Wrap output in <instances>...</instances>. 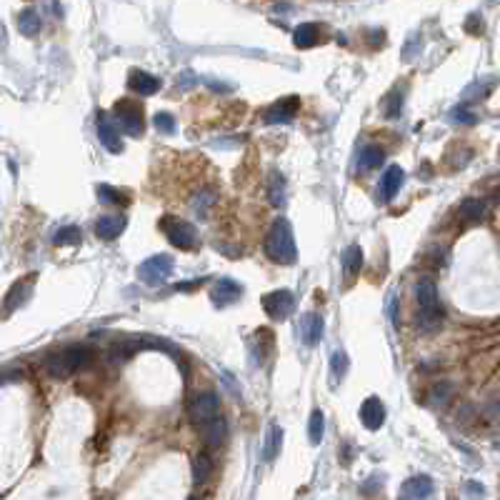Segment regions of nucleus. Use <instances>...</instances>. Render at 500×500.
Instances as JSON below:
<instances>
[{"instance_id": "nucleus-1", "label": "nucleus", "mask_w": 500, "mask_h": 500, "mask_svg": "<svg viewBox=\"0 0 500 500\" xmlns=\"http://www.w3.org/2000/svg\"><path fill=\"white\" fill-rule=\"evenodd\" d=\"M415 300H418V328L423 333H435L443 325V305L438 298L435 283L420 281L415 285Z\"/></svg>"}, {"instance_id": "nucleus-2", "label": "nucleus", "mask_w": 500, "mask_h": 500, "mask_svg": "<svg viewBox=\"0 0 500 500\" xmlns=\"http://www.w3.org/2000/svg\"><path fill=\"white\" fill-rule=\"evenodd\" d=\"M265 253L273 263L281 265H290L295 263V255H298V248H295V238H293V228L285 218H278L276 223L271 225L268 236H265Z\"/></svg>"}, {"instance_id": "nucleus-3", "label": "nucleus", "mask_w": 500, "mask_h": 500, "mask_svg": "<svg viewBox=\"0 0 500 500\" xmlns=\"http://www.w3.org/2000/svg\"><path fill=\"white\" fill-rule=\"evenodd\" d=\"M93 353L86 345H70V348H63L60 353H53V356L46 358V370L50 378L63 380L68 375H73L75 370L86 368L90 363Z\"/></svg>"}, {"instance_id": "nucleus-4", "label": "nucleus", "mask_w": 500, "mask_h": 500, "mask_svg": "<svg viewBox=\"0 0 500 500\" xmlns=\"http://www.w3.org/2000/svg\"><path fill=\"white\" fill-rule=\"evenodd\" d=\"M161 228L168 241L175 248H180V250H193V248L198 245V230L193 228V223H188V220L165 215V218L161 220Z\"/></svg>"}, {"instance_id": "nucleus-5", "label": "nucleus", "mask_w": 500, "mask_h": 500, "mask_svg": "<svg viewBox=\"0 0 500 500\" xmlns=\"http://www.w3.org/2000/svg\"><path fill=\"white\" fill-rule=\"evenodd\" d=\"M115 113V126L121 128L126 135L130 138H140L145 130V121H143V108L130 100H121V103H115L113 108Z\"/></svg>"}, {"instance_id": "nucleus-6", "label": "nucleus", "mask_w": 500, "mask_h": 500, "mask_svg": "<svg viewBox=\"0 0 500 500\" xmlns=\"http://www.w3.org/2000/svg\"><path fill=\"white\" fill-rule=\"evenodd\" d=\"M190 420L196 423L198 428H208L213 426V423H218L220 418H223V413H220V398L215 396V393H203V396H198L196 400L190 403Z\"/></svg>"}, {"instance_id": "nucleus-7", "label": "nucleus", "mask_w": 500, "mask_h": 500, "mask_svg": "<svg viewBox=\"0 0 500 500\" xmlns=\"http://www.w3.org/2000/svg\"><path fill=\"white\" fill-rule=\"evenodd\" d=\"M173 273V258L170 255H150L148 260L138 265V281L145 285L156 288L170 278Z\"/></svg>"}, {"instance_id": "nucleus-8", "label": "nucleus", "mask_w": 500, "mask_h": 500, "mask_svg": "<svg viewBox=\"0 0 500 500\" xmlns=\"http://www.w3.org/2000/svg\"><path fill=\"white\" fill-rule=\"evenodd\" d=\"M263 311L273 320H288L295 311V295L290 290H273V293L263 295Z\"/></svg>"}, {"instance_id": "nucleus-9", "label": "nucleus", "mask_w": 500, "mask_h": 500, "mask_svg": "<svg viewBox=\"0 0 500 500\" xmlns=\"http://www.w3.org/2000/svg\"><path fill=\"white\" fill-rule=\"evenodd\" d=\"M298 108H300V98H295V95L278 100V103H273L271 108L265 110V115H263L265 126H281V123H290L295 118V113H298Z\"/></svg>"}, {"instance_id": "nucleus-10", "label": "nucleus", "mask_w": 500, "mask_h": 500, "mask_svg": "<svg viewBox=\"0 0 500 500\" xmlns=\"http://www.w3.org/2000/svg\"><path fill=\"white\" fill-rule=\"evenodd\" d=\"M210 298L218 308H225V305H233L236 300L243 298V285L236 283L233 278H220L215 281V285L210 288Z\"/></svg>"}, {"instance_id": "nucleus-11", "label": "nucleus", "mask_w": 500, "mask_h": 500, "mask_svg": "<svg viewBox=\"0 0 500 500\" xmlns=\"http://www.w3.org/2000/svg\"><path fill=\"white\" fill-rule=\"evenodd\" d=\"M433 480L428 475H415L410 480H405L398 493V500H433Z\"/></svg>"}, {"instance_id": "nucleus-12", "label": "nucleus", "mask_w": 500, "mask_h": 500, "mask_svg": "<svg viewBox=\"0 0 500 500\" xmlns=\"http://www.w3.org/2000/svg\"><path fill=\"white\" fill-rule=\"evenodd\" d=\"M323 333H325V320L320 313H305L300 318V338L308 348H316L323 340Z\"/></svg>"}, {"instance_id": "nucleus-13", "label": "nucleus", "mask_w": 500, "mask_h": 500, "mask_svg": "<svg viewBox=\"0 0 500 500\" xmlns=\"http://www.w3.org/2000/svg\"><path fill=\"white\" fill-rule=\"evenodd\" d=\"M360 420L368 431H378V428H383V423H386V405H383V400L375 396H370L368 400H363Z\"/></svg>"}, {"instance_id": "nucleus-14", "label": "nucleus", "mask_w": 500, "mask_h": 500, "mask_svg": "<svg viewBox=\"0 0 500 500\" xmlns=\"http://www.w3.org/2000/svg\"><path fill=\"white\" fill-rule=\"evenodd\" d=\"M98 140L103 143L105 150H110V153H123V143H121V133H118V126H115L113 121H110L108 115L100 113L98 115Z\"/></svg>"}, {"instance_id": "nucleus-15", "label": "nucleus", "mask_w": 500, "mask_h": 500, "mask_svg": "<svg viewBox=\"0 0 500 500\" xmlns=\"http://www.w3.org/2000/svg\"><path fill=\"white\" fill-rule=\"evenodd\" d=\"M128 88H130L133 93H138V95H156V93L161 90V81H158L156 75L135 68L128 73Z\"/></svg>"}, {"instance_id": "nucleus-16", "label": "nucleus", "mask_w": 500, "mask_h": 500, "mask_svg": "<svg viewBox=\"0 0 500 500\" xmlns=\"http://www.w3.org/2000/svg\"><path fill=\"white\" fill-rule=\"evenodd\" d=\"M403 180H405V173H403L400 165H391L386 170V175H383V180H380V203H391L393 198H396V193L400 190Z\"/></svg>"}, {"instance_id": "nucleus-17", "label": "nucleus", "mask_w": 500, "mask_h": 500, "mask_svg": "<svg viewBox=\"0 0 500 500\" xmlns=\"http://www.w3.org/2000/svg\"><path fill=\"white\" fill-rule=\"evenodd\" d=\"M128 220L123 215H103V218L95 220V236L100 241H115L126 230Z\"/></svg>"}, {"instance_id": "nucleus-18", "label": "nucleus", "mask_w": 500, "mask_h": 500, "mask_svg": "<svg viewBox=\"0 0 500 500\" xmlns=\"http://www.w3.org/2000/svg\"><path fill=\"white\" fill-rule=\"evenodd\" d=\"M41 28H43V18L35 8H25V11H20V15H18V30H20V35L33 38V35L41 33Z\"/></svg>"}, {"instance_id": "nucleus-19", "label": "nucleus", "mask_w": 500, "mask_h": 500, "mask_svg": "<svg viewBox=\"0 0 500 500\" xmlns=\"http://www.w3.org/2000/svg\"><path fill=\"white\" fill-rule=\"evenodd\" d=\"M281 445H283V428L271 426L268 428V435H265V443H263V460L265 463H273V460L278 458Z\"/></svg>"}, {"instance_id": "nucleus-20", "label": "nucleus", "mask_w": 500, "mask_h": 500, "mask_svg": "<svg viewBox=\"0 0 500 500\" xmlns=\"http://www.w3.org/2000/svg\"><path fill=\"white\" fill-rule=\"evenodd\" d=\"M363 268V250L358 245H348L343 253V273L345 278L351 281V278H356L358 273H360Z\"/></svg>"}, {"instance_id": "nucleus-21", "label": "nucleus", "mask_w": 500, "mask_h": 500, "mask_svg": "<svg viewBox=\"0 0 500 500\" xmlns=\"http://www.w3.org/2000/svg\"><path fill=\"white\" fill-rule=\"evenodd\" d=\"M268 201L276 208L285 205V178L278 170H273L271 180H268Z\"/></svg>"}, {"instance_id": "nucleus-22", "label": "nucleus", "mask_w": 500, "mask_h": 500, "mask_svg": "<svg viewBox=\"0 0 500 500\" xmlns=\"http://www.w3.org/2000/svg\"><path fill=\"white\" fill-rule=\"evenodd\" d=\"M383 158H386L383 148H378V145H365V148L360 150V156H358V168H360V170H373V168H378L380 163H383Z\"/></svg>"}, {"instance_id": "nucleus-23", "label": "nucleus", "mask_w": 500, "mask_h": 500, "mask_svg": "<svg viewBox=\"0 0 500 500\" xmlns=\"http://www.w3.org/2000/svg\"><path fill=\"white\" fill-rule=\"evenodd\" d=\"M30 288H33V283H30V281L15 283V285H13V290L8 293V298H6V313H13L18 305L25 303V298L30 295Z\"/></svg>"}, {"instance_id": "nucleus-24", "label": "nucleus", "mask_w": 500, "mask_h": 500, "mask_svg": "<svg viewBox=\"0 0 500 500\" xmlns=\"http://www.w3.org/2000/svg\"><path fill=\"white\" fill-rule=\"evenodd\" d=\"M318 25L316 23H300L295 28L293 38H295V46L298 48H313L318 43Z\"/></svg>"}, {"instance_id": "nucleus-25", "label": "nucleus", "mask_w": 500, "mask_h": 500, "mask_svg": "<svg viewBox=\"0 0 500 500\" xmlns=\"http://www.w3.org/2000/svg\"><path fill=\"white\" fill-rule=\"evenodd\" d=\"M210 473H213V460L208 458L205 453L196 455V460H193V483H196V485L208 483Z\"/></svg>"}, {"instance_id": "nucleus-26", "label": "nucleus", "mask_w": 500, "mask_h": 500, "mask_svg": "<svg viewBox=\"0 0 500 500\" xmlns=\"http://www.w3.org/2000/svg\"><path fill=\"white\" fill-rule=\"evenodd\" d=\"M483 215H485V203L483 201L468 198V201H463V205H460V218L466 220V223H478Z\"/></svg>"}, {"instance_id": "nucleus-27", "label": "nucleus", "mask_w": 500, "mask_h": 500, "mask_svg": "<svg viewBox=\"0 0 500 500\" xmlns=\"http://www.w3.org/2000/svg\"><path fill=\"white\" fill-rule=\"evenodd\" d=\"M345 373H348V356H345L343 351H335L333 358H330V386H338L340 380L345 378Z\"/></svg>"}, {"instance_id": "nucleus-28", "label": "nucleus", "mask_w": 500, "mask_h": 500, "mask_svg": "<svg viewBox=\"0 0 500 500\" xmlns=\"http://www.w3.org/2000/svg\"><path fill=\"white\" fill-rule=\"evenodd\" d=\"M95 193H98L100 203H108V205H128V196L121 193L118 188H113V185H105V183L98 185Z\"/></svg>"}, {"instance_id": "nucleus-29", "label": "nucleus", "mask_w": 500, "mask_h": 500, "mask_svg": "<svg viewBox=\"0 0 500 500\" xmlns=\"http://www.w3.org/2000/svg\"><path fill=\"white\" fill-rule=\"evenodd\" d=\"M81 241H83V233L78 225H65V228H60L55 236H53L55 245H78Z\"/></svg>"}, {"instance_id": "nucleus-30", "label": "nucleus", "mask_w": 500, "mask_h": 500, "mask_svg": "<svg viewBox=\"0 0 500 500\" xmlns=\"http://www.w3.org/2000/svg\"><path fill=\"white\" fill-rule=\"evenodd\" d=\"M308 435H311V443H313V445H320V443H323V435H325V418H323L320 410H316V413L311 415Z\"/></svg>"}, {"instance_id": "nucleus-31", "label": "nucleus", "mask_w": 500, "mask_h": 500, "mask_svg": "<svg viewBox=\"0 0 500 500\" xmlns=\"http://www.w3.org/2000/svg\"><path fill=\"white\" fill-rule=\"evenodd\" d=\"M383 110H386L388 118H398V115L403 113V93L398 90V88L386 98V103H383Z\"/></svg>"}, {"instance_id": "nucleus-32", "label": "nucleus", "mask_w": 500, "mask_h": 500, "mask_svg": "<svg viewBox=\"0 0 500 500\" xmlns=\"http://www.w3.org/2000/svg\"><path fill=\"white\" fill-rule=\"evenodd\" d=\"M450 121H453V123H463V126H473L478 118H475V113H473V110L468 108L466 103H460V105H455V108L450 110Z\"/></svg>"}, {"instance_id": "nucleus-33", "label": "nucleus", "mask_w": 500, "mask_h": 500, "mask_svg": "<svg viewBox=\"0 0 500 500\" xmlns=\"http://www.w3.org/2000/svg\"><path fill=\"white\" fill-rule=\"evenodd\" d=\"M153 123H156L158 133H163V135H173L175 133V121H173L170 113H158Z\"/></svg>"}, {"instance_id": "nucleus-34", "label": "nucleus", "mask_w": 500, "mask_h": 500, "mask_svg": "<svg viewBox=\"0 0 500 500\" xmlns=\"http://www.w3.org/2000/svg\"><path fill=\"white\" fill-rule=\"evenodd\" d=\"M388 316H391V323H393V328H400V316H398V295L396 293H391L388 295Z\"/></svg>"}, {"instance_id": "nucleus-35", "label": "nucleus", "mask_w": 500, "mask_h": 500, "mask_svg": "<svg viewBox=\"0 0 500 500\" xmlns=\"http://www.w3.org/2000/svg\"><path fill=\"white\" fill-rule=\"evenodd\" d=\"M420 48H423V38H420V41L418 38H410V43L405 46V50H403V58L410 63V60L415 58V53H420Z\"/></svg>"}, {"instance_id": "nucleus-36", "label": "nucleus", "mask_w": 500, "mask_h": 500, "mask_svg": "<svg viewBox=\"0 0 500 500\" xmlns=\"http://www.w3.org/2000/svg\"><path fill=\"white\" fill-rule=\"evenodd\" d=\"M488 88H490V83H475V86L466 90V98L471 100L473 95H485V93H488Z\"/></svg>"}, {"instance_id": "nucleus-37", "label": "nucleus", "mask_w": 500, "mask_h": 500, "mask_svg": "<svg viewBox=\"0 0 500 500\" xmlns=\"http://www.w3.org/2000/svg\"><path fill=\"white\" fill-rule=\"evenodd\" d=\"M203 83H205L208 88H213L215 93H230V90H233V88H230V86H223V83H215L213 78H203Z\"/></svg>"}, {"instance_id": "nucleus-38", "label": "nucleus", "mask_w": 500, "mask_h": 500, "mask_svg": "<svg viewBox=\"0 0 500 500\" xmlns=\"http://www.w3.org/2000/svg\"><path fill=\"white\" fill-rule=\"evenodd\" d=\"M495 201H498V203H500V190H498V196H495Z\"/></svg>"}, {"instance_id": "nucleus-39", "label": "nucleus", "mask_w": 500, "mask_h": 500, "mask_svg": "<svg viewBox=\"0 0 500 500\" xmlns=\"http://www.w3.org/2000/svg\"><path fill=\"white\" fill-rule=\"evenodd\" d=\"M188 500H198V498H188Z\"/></svg>"}]
</instances>
